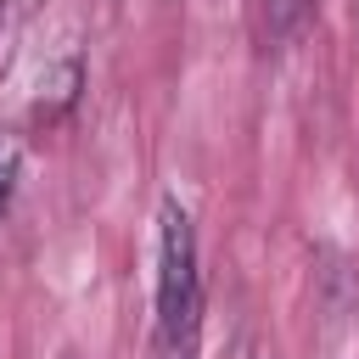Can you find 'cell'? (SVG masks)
<instances>
[{"mask_svg": "<svg viewBox=\"0 0 359 359\" xmlns=\"http://www.w3.org/2000/svg\"><path fill=\"white\" fill-rule=\"evenodd\" d=\"M309 6H314V0H258V28H264V45H286V39L303 28Z\"/></svg>", "mask_w": 359, "mask_h": 359, "instance_id": "cell-2", "label": "cell"}, {"mask_svg": "<svg viewBox=\"0 0 359 359\" xmlns=\"http://www.w3.org/2000/svg\"><path fill=\"white\" fill-rule=\"evenodd\" d=\"M202 348V269H196V230L191 213L163 196L157 208V320H151V359H196Z\"/></svg>", "mask_w": 359, "mask_h": 359, "instance_id": "cell-1", "label": "cell"}, {"mask_svg": "<svg viewBox=\"0 0 359 359\" xmlns=\"http://www.w3.org/2000/svg\"><path fill=\"white\" fill-rule=\"evenodd\" d=\"M11 191H17V146H11V140H0V213H6Z\"/></svg>", "mask_w": 359, "mask_h": 359, "instance_id": "cell-3", "label": "cell"}, {"mask_svg": "<svg viewBox=\"0 0 359 359\" xmlns=\"http://www.w3.org/2000/svg\"><path fill=\"white\" fill-rule=\"evenodd\" d=\"M0 17H6V0H0Z\"/></svg>", "mask_w": 359, "mask_h": 359, "instance_id": "cell-4", "label": "cell"}]
</instances>
